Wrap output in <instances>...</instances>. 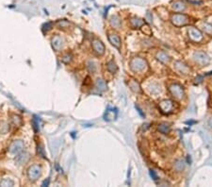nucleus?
<instances>
[{"instance_id": "obj_10", "label": "nucleus", "mask_w": 212, "mask_h": 187, "mask_svg": "<svg viewBox=\"0 0 212 187\" xmlns=\"http://www.w3.org/2000/svg\"><path fill=\"white\" fill-rule=\"evenodd\" d=\"M155 58H157L160 62L162 63H164V64H167L170 62V61H171V57H170L166 52L164 51H158L157 53V55H155Z\"/></svg>"}, {"instance_id": "obj_21", "label": "nucleus", "mask_w": 212, "mask_h": 187, "mask_svg": "<svg viewBox=\"0 0 212 187\" xmlns=\"http://www.w3.org/2000/svg\"><path fill=\"white\" fill-rule=\"evenodd\" d=\"M203 30L207 34L212 35V25L208 23H204L203 24Z\"/></svg>"}, {"instance_id": "obj_17", "label": "nucleus", "mask_w": 212, "mask_h": 187, "mask_svg": "<svg viewBox=\"0 0 212 187\" xmlns=\"http://www.w3.org/2000/svg\"><path fill=\"white\" fill-rule=\"evenodd\" d=\"M130 23H131V26L133 27H143L144 25V21L140 19V18L135 17V18H132L131 19Z\"/></svg>"}, {"instance_id": "obj_23", "label": "nucleus", "mask_w": 212, "mask_h": 187, "mask_svg": "<svg viewBox=\"0 0 212 187\" xmlns=\"http://www.w3.org/2000/svg\"><path fill=\"white\" fill-rule=\"evenodd\" d=\"M208 126L212 128V117L208 120Z\"/></svg>"}, {"instance_id": "obj_11", "label": "nucleus", "mask_w": 212, "mask_h": 187, "mask_svg": "<svg viewBox=\"0 0 212 187\" xmlns=\"http://www.w3.org/2000/svg\"><path fill=\"white\" fill-rule=\"evenodd\" d=\"M109 40L111 43L112 46H114L115 47H117L118 49L121 48V45H122V42L121 39L117 35V34H109Z\"/></svg>"}, {"instance_id": "obj_2", "label": "nucleus", "mask_w": 212, "mask_h": 187, "mask_svg": "<svg viewBox=\"0 0 212 187\" xmlns=\"http://www.w3.org/2000/svg\"><path fill=\"white\" fill-rule=\"evenodd\" d=\"M169 92L176 100H181L185 97V91H184L182 86L178 83H173L170 85Z\"/></svg>"}, {"instance_id": "obj_15", "label": "nucleus", "mask_w": 212, "mask_h": 187, "mask_svg": "<svg viewBox=\"0 0 212 187\" xmlns=\"http://www.w3.org/2000/svg\"><path fill=\"white\" fill-rule=\"evenodd\" d=\"M158 132H161V133L168 134L170 132H171V126H170L169 124H167V123H161V124L158 125Z\"/></svg>"}, {"instance_id": "obj_5", "label": "nucleus", "mask_w": 212, "mask_h": 187, "mask_svg": "<svg viewBox=\"0 0 212 187\" xmlns=\"http://www.w3.org/2000/svg\"><path fill=\"white\" fill-rule=\"evenodd\" d=\"M188 34H189V39L192 41H193V42H195V43H199V42L203 41V39H204V35L201 32V30H199V28L195 27H189Z\"/></svg>"}, {"instance_id": "obj_8", "label": "nucleus", "mask_w": 212, "mask_h": 187, "mask_svg": "<svg viewBox=\"0 0 212 187\" xmlns=\"http://www.w3.org/2000/svg\"><path fill=\"white\" fill-rule=\"evenodd\" d=\"M93 48L94 51L99 56H101L105 53V46L100 40L95 39L93 41Z\"/></svg>"}, {"instance_id": "obj_1", "label": "nucleus", "mask_w": 212, "mask_h": 187, "mask_svg": "<svg viewBox=\"0 0 212 187\" xmlns=\"http://www.w3.org/2000/svg\"><path fill=\"white\" fill-rule=\"evenodd\" d=\"M171 22L174 26L180 27L189 24V18L184 13H174L171 17Z\"/></svg>"}, {"instance_id": "obj_14", "label": "nucleus", "mask_w": 212, "mask_h": 187, "mask_svg": "<svg viewBox=\"0 0 212 187\" xmlns=\"http://www.w3.org/2000/svg\"><path fill=\"white\" fill-rule=\"evenodd\" d=\"M23 147H24V145H23L22 142H20V141L14 142L12 145L11 146V152H12V153H18V152L21 151V150H22Z\"/></svg>"}, {"instance_id": "obj_20", "label": "nucleus", "mask_w": 212, "mask_h": 187, "mask_svg": "<svg viewBox=\"0 0 212 187\" xmlns=\"http://www.w3.org/2000/svg\"><path fill=\"white\" fill-rule=\"evenodd\" d=\"M110 23L114 27L118 28L120 26H121V20H120L117 16H112V18L110 20Z\"/></svg>"}, {"instance_id": "obj_22", "label": "nucleus", "mask_w": 212, "mask_h": 187, "mask_svg": "<svg viewBox=\"0 0 212 187\" xmlns=\"http://www.w3.org/2000/svg\"><path fill=\"white\" fill-rule=\"evenodd\" d=\"M13 182L11 181H9V179H4V181L0 183V185H2V186H8V185H12Z\"/></svg>"}, {"instance_id": "obj_13", "label": "nucleus", "mask_w": 212, "mask_h": 187, "mask_svg": "<svg viewBox=\"0 0 212 187\" xmlns=\"http://www.w3.org/2000/svg\"><path fill=\"white\" fill-rule=\"evenodd\" d=\"M186 167V162L183 159H178L176 160L174 163V169L176 172H182Z\"/></svg>"}, {"instance_id": "obj_12", "label": "nucleus", "mask_w": 212, "mask_h": 187, "mask_svg": "<svg viewBox=\"0 0 212 187\" xmlns=\"http://www.w3.org/2000/svg\"><path fill=\"white\" fill-rule=\"evenodd\" d=\"M173 10L174 11H177V12H182L186 10L187 8V6L186 4L184 3L183 1H181V0H177V1H175L173 3Z\"/></svg>"}, {"instance_id": "obj_18", "label": "nucleus", "mask_w": 212, "mask_h": 187, "mask_svg": "<svg viewBox=\"0 0 212 187\" xmlns=\"http://www.w3.org/2000/svg\"><path fill=\"white\" fill-rule=\"evenodd\" d=\"M129 86H130V88H131L132 91L136 92V93H140V87L139 83H138L136 81L132 80V81L129 82Z\"/></svg>"}, {"instance_id": "obj_4", "label": "nucleus", "mask_w": 212, "mask_h": 187, "mask_svg": "<svg viewBox=\"0 0 212 187\" xmlns=\"http://www.w3.org/2000/svg\"><path fill=\"white\" fill-rule=\"evenodd\" d=\"M193 59L201 66H207V64H209V62H210L209 56L206 52H204V51H196V52H194Z\"/></svg>"}, {"instance_id": "obj_16", "label": "nucleus", "mask_w": 212, "mask_h": 187, "mask_svg": "<svg viewBox=\"0 0 212 187\" xmlns=\"http://www.w3.org/2000/svg\"><path fill=\"white\" fill-rule=\"evenodd\" d=\"M107 68L108 70L110 72L111 74H115L116 72L118 71V66H117V64L114 61H110L108 62L107 64Z\"/></svg>"}, {"instance_id": "obj_6", "label": "nucleus", "mask_w": 212, "mask_h": 187, "mask_svg": "<svg viewBox=\"0 0 212 187\" xmlns=\"http://www.w3.org/2000/svg\"><path fill=\"white\" fill-rule=\"evenodd\" d=\"M158 107H159L161 113H170L174 110V103L172 100L165 99V100H162V101L158 104Z\"/></svg>"}, {"instance_id": "obj_7", "label": "nucleus", "mask_w": 212, "mask_h": 187, "mask_svg": "<svg viewBox=\"0 0 212 187\" xmlns=\"http://www.w3.org/2000/svg\"><path fill=\"white\" fill-rule=\"evenodd\" d=\"M174 68L175 70L179 72L180 74L182 75H189L190 73V68L187 65L186 63H184L183 62H180V61H175L174 63Z\"/></svg>"}, {"instance_id": "obj_9", "label": "nucleus", "mask_w": 212, "mask_h": 187, "mask_svg": "<svg viewBox=\"0 0 212 187\" xmlns=\"http://www.w3.org/2000/svg\"><path fill=\"white\" fill-rule=\"evenodd\" d=\"M28 178H29L31 181H36V179L40 177L41 175V168L38 165H33L29 169H28Z\"/></svg>"}, {"instance_id": "obj_3", "label": "nucleus", "mask_w": 212, "mask_h": 187, "mask_svg": "<svg viewBox=\"0 0 212 187\" xmlns=\"http://www.w3.org/2000/svg\"><path fill=\"white\" fill-rule=\"evenodd\" d=\"M147 66V62L144 59L136 57L133 58L130 62V68L134 72H141L143 71Z\"/></svg>"}, {"instance_id": "obj_19", "label": "nucleus", "mask_w": 212, "mask_h": 187, "mask_svg": "<svg viewBox=\"0 0 212 187\" xmlns=\"http://www.w3.org/2000/svg\"><path fill=\"white\" fill-rule=\"evenodd\" d=\"M96 84H97V87L100 91H104L107 89V84H106L105 81L101 80V78H98L97 81H96Z\"/></svg>"}]
</instances>
